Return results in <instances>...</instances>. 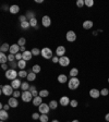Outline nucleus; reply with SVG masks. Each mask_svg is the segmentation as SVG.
I'll list each match as a JSON object with an SVG mask.
<instances>
[{
    "label": "nucleus",
    "mask_w": 109,
    "mask_h": 122,
    "mask_svg": "<svg viewBox=\"0 0 109 122\" xmlns=\"http://www.w3.org/2000/svg\"><path fill=\"white\" fill-rule=\"evenodd\" d=\"M18 75H19V73L15 71V69H9V70L5 71V77H7L8 80H11V81L16 79Z\"/></svg>",
    "instance_id": "obj_1"
},
{
    "label": "nucleus",
    "mask_w": 109,
    "mask_h": 122,
    "mask_svg": "<svg viewBox=\"0 0 109 122\" xmlns=\"http://www.w3.org/2000/svg\"><path fill=\"white\" fill-rule=\"evenodd\" d=\"M68 86L70 89H76L80 86V80L78 79V77H72V79H70V81H69V83H68Z\"/></svg>",
    "instance_id": "obj_2"
},
{
    "label": "nucleus",
    "mask_w": 109,
    "mask_h": 122,
    "mask_svg": "<svg viewBox=\"0 0 109 122\" xmlns=\"http://www.w3.org/2000/svg\"><path fill=\"white\" fill-rule=\"evenodd\" d=\"M1 93L5 96L13 95V87L11 85H1Z\"/></svg>",
    "instance_id": "obj_3"
},
{
    "label": "nucleus",
    "mask_w": 109,
    "mask_h": 122,
    "mask_svg": "<svg viewBox=\"0 0 109 122\" xmlns=\"http://www.w3.org/2000/svg\"><path fill=\"white\" fill-rule=\"evenodd\" d=\"M41 53L45 59H52L53 58L52 57V51H51V49L48 48V47H45V48L42 49Z\"/></svg>",
    "instance_id": "obj_4"
},
{
    "label": "nucleus",
    "mask_w": 109,
    "mask_h": 122,
    "mask_svg": "<svg viewBox=\"0 0 109 122\" xmlns=\"http://www.w3.org/2000/svg\"><path fill=\"white\" fill-rule=\"evenodd\" d=\"M21 97H22L23 102H30L31 100H32V98H33V95H32V93H31L30 91H26V92H23L22 95H21Z\"/></svg>",
    "instance_id": "obj_5"
},
{
    "label": "nucleus",
    "mask_w": 109,
    "mask_h": 122,
    "mask_svg": "<svg viewBox=\"0 0 109 122\" xmlns=\"http://www.w3.org/2000/svg\"><path fill=\"white\" fill-rule=\"evenodd\" d=\"M49 110H50V107L47 104H44L43 102L41 106H38V111L41 112L42 114H47L49 112Z\"/></svg>",
    "instance_id": "obj_6"
},
{
    "label": "nucleus",
    "mask_w": 109,
    "mask_h": 122,
    "mask_svg": "<svg viewBox=\"0 0 109 122\" xmlns=\"http://www.w3.org/2000/svg\"><path fill=\"white\" fill-rule=\"evenodd\" d=\"M67 41H70V43H73V41H76V34L74 33L73 30H69L68 33H67Z\"/></svg>",
    "instance_id": "obj_7"
},
{
    "label": "nucleus",
    "mask_w": 109,
    "mask_h": 122,
    "mask_svg": "<svg viewBox=\"0 0 109 122\" xmlns=\"http://www.w3.org/2000/svg\"><path fill=\"white\" fill-rule=\"evenodd\" d=\"M59 64H60L61 66H68L69 64H70V59L66 56L61 57V58H59Z\"/></svg>",
    "instance_id": "obj_8"
},
{
    "label": "nucleus",
    "mask_w": 109,
    "mask_h": 122,
    "mask_svg": "<svg viewBox=\"0 0 109 122\" xmlns=\"http://www.w3.org/2000/svg\"><path fill=\"white\" fill-rule=\"evenodd\" d=\"M42 24H43L44 27H49L51 24V19L49 18L48 15H45V16L42 19Z\"/></svg>",
    "instance_id": "obj_9"
},
{
    "label": "nucleus",
    "mask_w": 109,
    "mask_h": 122,
    "mask_svg": "<svg viewBox=\"0 0 109 122\" xmlns=\"http://www.w3.org/2000/svg\"><path fill=\"white\" fill-rule=\"evenodd\" d=\"M19 51H20V46L18 45V44H13V45L10 46V50H9V52L12 53V55H16V53H19Z\"/></svg>",
    "instance_id": "obj_10"
},
{
    "label": "nucleus",
    "mask_w": 109,
    "mask_h": 122,
    "mask_svg": "<svg viewBox=\"0 0 109 122\" xmlns=\"http://www.w3.org/2000/svg\"><path fill=\"white\" fill-rule=\"evenodd\" d=\"M89 96H91L92 98L97 99L99 96H100V91H98V89H96V88L91 89V91H89Z\"/></svg>",
    "instance_id": "obj_11"
},
{
    "label": "nucleus",
    "mask_w": 109,
    "mask_h": 122,
    "mask_svg": "<svg viewBox=\"0 0 109 122\" xmlns=\"http://www.w3.org/2000/svg\"><path fill=\"white\" fill-rule=\"evenodd\" d=\"M64 53H66V48H64L63 46H59L58 48L56 49V55L59 57V58L63 57V56H64Z\"/></svg>",
    "instance_id": "obj_12"
},
{
    "label": "nucleus",
    "mask_w": 109,
    "mask_h": 122,
    "mask_svg": "<svg viewBox=\"0 0 109 122\" xmlns=\"http://www.w3.org/2000/svg\"><path fill=\"white\" fill-rule=\"evenodd\" d=\"M70 99H69V97L68 96H62L60 98V100H59V102H60V105L61 106H63V107H66V106H68V105H70Z\"/></svg>",
    "instance_id": "obj_13"
},
{
    "label": "nucleus",
    "mask_w": 109,
    "mask_h": 122,
    "mask_svg": "<svg viewBox=\"0 0 109 122\" xmlns=\"http://www.w3.org/2000/svg\"><path fill=\"white\" fill-rule=\"evenodd\" d=\"M21 85H22V83H21V81L19 79H15L11 82V86H12L13 89H15V91L18 88H21Z\"/></svg>",
    "instance_id": "obj_14"
},
{
    "label": "nucleus",
    "mask_w": 109,
    "mask_h": 122,
    "mask_svg": "<svg viewBox=\"0 0 109 122\" xmlns=\"http://www.w3.org/2000/svg\"><path fill=\"white\" fill-rule=\"evenodd\" d=\"M32 56H33V53H32V51H24V52L22 53V57H23V60H25V61H28L32 59Z\"/></svg>",
    "instance_id": "obj_15"
},
{
    "label": "nucleus",
    "mask_w": 109,
    "mask_h": 122,
    "mask_svg": "<svg viewBox=\"0 0 109 122\" xmlns=\"http://www.w3.org/2000/svg\"><path fill=\"white\" fill-rule=\"evenodd\" d=\"M8 104L10 105V107H12V108H16V107L19 106L18 99L14 98V97H11V98L9 99V102H8Z\"/></svg>",
    "instance_id": "obj_16"
},
{
    "label": "nucleus",
    "mask_w": 109,
    "mask_h": 122,
    "mask_svg": "<svg viewBox=\"0 0 109 122\" xmlns=\"http://www.w3.org/2000/svg\"><path fill=\"white\" fill-rule=\"evenodd\" d=\"M8 118H9L8 111H5V110H3V109L0 110V119L2 120V121H5V120H8Z\"/></svg>",
    "instance_id": "obj_17"
},
{
    "label": "nucleus",
    "mask_w": 109,
    "mask_h": 122,
    "mask_svg": "<svg viewBox=\"0 0 109 122\" xmlns=\"http://www.w3.org/2000/svg\"><path fill=\"white\" fill-rule=\"evenodd\" d=\"M43 104L42 102V97L41 96H37V97H34L33 98V105L34 106H41Z\"/></svg>",
    "instance_id": "obj_18"
},
{
    "label": "nucleus",
    "mask_w": 109,
    "mask_h": 122,
    "mask_svg": "<svg viewBox=\"0 0 109 122\" xmlns=\"http://www.w3.org/2000/svg\"><path fill=\"white\" fill-rule=\"evenodd\" d=\"M0 50H1V52H7V51H9L10 50V45L8 43H5V44H2L1 45V47H0Z\"/></svg>",
    "instance_id": "obj_19"
},
{
    "label": "nucleus",
    "mask_w": 109,
    "mask_h": 122,
    "mask_svg": "<svg viewBox=\"0 0 109 122\" xmlns=\"http://www.w3.org/2000/svg\"><path fill=\"white\" fill-rule=\"evenodd\" d=\"M58 81H59V83H61V84L66 83V82L68 81V76H67L66 74H59V76H58Z\"/></svg>",
    "instance_id": "obj_20"
},
{
    "label": "nucleus",
    "mask_w": 109,
    "mask_h": 122,
    "mask_svg": "<svg viewBox=\"0 0 109 122\" xmlns=\"http://www.w3.org/2000/svg\"><path fill=\"white\" fill-rule=\"evenodd\" d=\"M83 27L85 30H89V28L93 27V22L92 21H84L83 22Z\"/></svg>",
    "instance_id": "obj_21"
},
{
    "label": "nucleus",
    "mask_w": 109,
    "mask_h": 122,
    "mask_svg": "<svg viewBox=\"0 0 109 122\" xmlns=\"http://www.w3.org/2000/svg\"><path fill=\"white\" fill-rule=\"evenodd\" d=\"M10 11L12 14H15V13H18L19 11H20V8H19V5H11L10 7Z\"/></svg>",
    "instance_id": "obj_22"
},
{
    "label": "nucleus",
    "mask_w": 109,
    "mask_h": 122,
    "mask_svg": "<svg viewBox=\"0 0 109 122\" xmlns=\"http://www.w3.org/2000/svg\"><path fill=\"white\" fill-rule=\"evenodd\" d=\"M7 61H9L8 60V56H5L3 52H1L0 53V62H1V64H5Z\"/></svg>",
    "instance_id": "obj_23"
},
{
    "label": "nucleus",
    "mask_w": 109,
    "mask_h": 122,
    "mask_svg": "<svg viewBox=\"0 0 109 122\" xmlns=\"http://www.w3.org/2000/svg\"><path fill=\"white\" fill-rule=\"evenodd\" d=\"M78 74H79V70L76 68H73L70 70V76H71V77H76Z\"/></svg>",
    "instance_id": "obj_24"
},
{
    "label": "nucleus",
    "mask_w": 109,
    "mask_h": 122,
    "mask_svg": "<svg viewBox=\"0 0 109 122\" xmlns=\"http://www.w3.org/2000/svg\"><path fill=\"white\" fill-rule=\"evenodd\" d=\"M28 91L32 93V95H33L34 97H37V95H39V92H37V89H36L35 86H31Z\"/></svg>",
    "instance_id": "obj_25"
},
{
    "label": "nucleus",
    "mask_w": 109,
    "mask_h": 122,
    "mask_svg": "<svg viewBox=\"0 0 109 122\" xmlns=\"http://www.w3.org/2000/svg\"><path fill=\"white\" fill-rule=\"evenodd\" d=\"M18 66H19V68L21 69V70H24L25 69V66H26V61L25 60H20V61H18Z\"/></svg>",
    "instance_id": "obj_26"
},
{
    "label": "nucleus",
    "mask_w": 109,
    "mask_h": 122,
    "mask_svg": "<svg viewBox=\"0 0 109 122\" xmlns=\"http://www.w3.org/2000/svg\"><path fill=\"white\" fill-rule=\"evenodd\" d=\"M49 95V92L47 91V89H42L41 92H39V96L42 97V98H45V97H47Z\"/></svg>",
    "instance_id": "obj_27"
},
{
    "label": "nucleus",
    "mask_w": 109,
    "mask_h": 122,
    "mask_svg": "<svg viewBox=\"0 0 109 122\" xmlns=\"http://www.w3.org/2000/svg\"><path fill=\"white\" fill-rule=\"evenodd\" d=\"M30 25L32 27H37V19L36 18H33L30 20Z\"/></svg>",
    "instance_id": "obj_28"
},
{
    "label": "nucleus",
    "mask_w": 109,
    "mask_h": 122,
    "mask_svg": "<svg viewBox=\"0 0 109 122\" xmlns=\"http://www.w3.org/2000/svg\"><path fill=\"white\" fill-rule=\"evenodd\" d=\"M30 85H28V83L27 82H24V83H22V85H21V88L23 89V92H26V91H28L30 89Z\"/></svg>",
    "instance_id": "obj_29"
},
{
    "label": "nucleus",
    "mask_w": 109,
    "mask_h": 122,
    "mask_svg": "<svg viewBox=\"0 0 109 122\" xmlns=\"http://www.w3.org/2000/svg\"><path fill=\"white\" fill-rule=\"evenodd\" d=\"M49 107H50V109H57V107H58V102L56 100H51L49 102Z\"/></svg>",
    "instance_id": "obj_30"
},
{
    "label": "nucleus",
    "mask_w": 109,
    "mask_h": 122,
    "mask_svg": "<svg viewBox=\"0 0 109 122\" xmlns=\"http://www.w3.org/2000/svg\"><path fill=\"white\" fill-rule=\"evenodd\" d=\"M32 72H34V73H39L41 72V66H38V64H35V66H33V68H32Z\"/></svg>",
    "instance_id": "obj_31"
},
{
    "label": "nucleus",
    "mask_w": 109,
    "mask_h": 122,
    "mask_svg": "<svg viewBox=\"0 0 109 122\" xmlns=\"http://www.w3.org/2000/svg\"><path fill=\"white\" fill-rule=\"evenodd\" d=\"M35 79H36V74L34 73V72L31 71L30 73H28V75H27V80L28 81H34Z\"/></svg>",
    "instance_id": "obj_32"
},
{
    "label": "nucleus",
    "mask_w": 109,
    "mask_h": 122,
    "mask_svg": "<svg viewBox=\"0 0 109 122\" xmlns=\"http://www.w3.org/2000/svg\"><path fill=\"white\" fill-rule=\"evenodd\" d=\"M30 21H25V22H23V23H21V27L23 28V30H26V28H28L30 27Z\"/></svg>",
    "instance_id": "obj_33"
},
{
    "label": "nucleus",
    "mask_w": 109,
    "mask_h": 122,
    "mask_svg": "<svg viewBox=\"0 0 109 122\" xmlns=\"http://www.w3.org/2000/svg\"><path fill=\"white\" fill-rule=\"evenodd\" d=\"M25 43H26V39L24 37H21L20 39H19V41H18V45L20 46V47H22V46H24L25 45Z\"/></svg>",
    "instance_id": "obj_34"
},
{
    "label": "nucleus",
    "mask_w": 109,
    "mask_h": 122,
    "mask_svg": "<svg viewBox=\"0 0 109 122\" xmlns=\"http://www.w3.org/2000/svg\"><path fill=\"white\" fill-rule=\"evenodd\" d=\"M39 121L41 122H48V116H47V114H42L41 118H39Z\"/></svg>",
    "instance_id": "obj_35"
},
{
    "label": "nucleus",
    "mask_w": 109,
    "mask_h": 122,
    "mask_svg": "<svg viewBox=\"0 0 109 122\" xmlns=\"http://www.w3.org/2000/svg\"><path fill=\"white\" fill-rule=\"evenodd\" d=\"M27 75H28V73H26L25 70H21V71L19 72V76H20V77H27Z\"/></svg>",
    "instance_id": "obj_36"
},
{
    "label": "nucleus",
    "mask_w": 109,
    "mask_h": 122,
    "mask_svg": "<svg viewBox=\"0 0 109 122\" xmlns=\"http://www.w3.org/2000/svg\"><path fill=\"white\" fill-rule=\"evenodd\" d=\"M84 1H85V5H87V7L94 5V0H84Z\"/></svg>",
    "instance_id": "obj_37"
},
{
    "label": "nucleus",
    "mask_w": 109,
    "mask_h": 122,
    "mask_svg": "<svg viewBox=\"0 0 109 122\" xmlns=\"http://www.w3.org/2000/svg\"><path fill=\"white\" fill-rule=\"evenodd\" d=\"M70 106L73 107V108L78 107V100H76V99H72L71 102H70Z\"/></svg>",
    "instance_id": "obj_38"
},
{
    "label": "nucleus",
    "mask_w": 109,
    "mask_h": 122,
    "mask_svg": "<svg viewBox=\"0 0 109 122\" xmlns=\"http://www.w3.org/2000/svg\"><path fill=\"white\" fill-rule=\"evenodd\" d=\"M32 53H33V56H38L39 53H41V50L38 48H33V50H32Z\"/></svg>",
    "instance_id": "obj_39"
},
{
    "label": "nucleus",
    "mask_w": 109,
    "mask_h": 122,
    "mask_svg": "<svg viewBox=\"0 0 109 122\" xmlns=\"http://www.w3.org/2000/svg\"><path fill=\"white\" fill-rule=\"evenodd\" d=\"M108 94H109V91L107 88H103L102 91H100V95H102V96H107Z\"/></svg>",
    "instance_id": "obj_40"
},
{
    "label": "nucleus",
    "mask_w": 109,
    "mask_h": 122,
    "mask_svg": "<svg viewBox=\"0 0 109 122\" xmlns=\"http://www.w3.org/2000/svg\"><path fill=\"white\" fill-rule=\"evenodd\" d=\"M84 5H85V1H84V0H78V1H76V5L79 8H82Z\"/></svg>",
    "instance_id": "obj_41"
},
{
    "label": "nucleus",
    "mask_w": 109,
    "mask_h": 122,
    "mask_svg": "<svg viewBox=\"0 0 109 122\" xmlns=\"http://www.w3.org/2000/svg\"><path fill=\"white\" fill-rule=\"evenodd\" d=\"M14 59H15L14 55H12V53L8 55V60H9V62H12V61H14Z\"/></svg>",
    "instance_id": "obj_42"
},
{
    "label": "nucleus",
    "mask_w": 109,
    "mask_h": 122,
    "mask_svg": "<svg viewBox=\"0 0 109 122\" xmlns=\"http://www.w3.org/2000/svg\"><path fill=\"white\" fill-rule=\"evenodd\" d=\"M21 95H22V94H21V93L18 91V89H16V91H14V92H13V97H14V98H18V97H20Z\"/></svg>",
    "instance_id": "obj_43"
},
{
    "label": "nucleus",
    "mask_w": 109,
    "mask_h": 122,
    "mask_svg": "<svg viewBox=\"0 0 109 122\" xmlns=\"http://www.w3.org/2000/svg\"><path fill=\"white\" fill-rule=\"evenodd\" d=\"M15 59H16V60L18 61H20V60H22L23 59V57H22V53H16V55H15Z\"/></svg>",
    "instance_id": "obj_44"
},
{
    "label": "nucleus",
    "mask_w": 109,
    "mask_h": 122,
    "mask_svg": "<svg viewBox=\"0 0 109 122\" xmlns=\"http://www.w3.org/2000/svg\"><path fill=\"white\" fill-rule=\"evenodd\" d=\"M32 118H33L34 120H39V118H41V116H39V113H33V116H32Z\"/></svg>",
    "instance_id": "obj_45"
},
{
    "label": "nucleus",
    "mask_w": 109,
    "mask_h": 122,
    "mask_svg": "<svg viewBox=\"0 0 109 122\" xmlns=\"http://www.w3.org/2000/svg\"><path fill=\"white\" fill-rule=\"evenodd\" d=\"M25 21H26V16H25V15H21V16H20V22L23 23V22H25Z\"/></svg>",
    "instance_id": "obj_46"
},
{
    "label": "nucleus",
    "mask_w": 109,
    "mask_h": 122,
    "mask_svg": "<svg viewBox=\"0 0 109 122\" xmlns=\"http://www.w3.org/2000/svg\"><path fill=\"white\" fill-rule=\"evenodd\" d=\"M52 62H53V63H58V62H59V57L58 56L53 57V58H52Z\"/></svg>",
    "instance_id": "obj_47"
},
{
    "label": "nucleus",
    "mask_w": 109,
    "mask_h": 122,
    "mask_svg": "<svg viewBox=\"0 0 109 122\" xmlns=\"http://www.w3.org/2000/svg\"><path fill=\"white\" fill-rule=\"evenodd\" d=\"M10 66H12L11 69H14V68H16V66H18V63H14V61H12V62H10Z\"/></svg>",
    "instance_id": "obj_48"
},
{
    "label": "nucleus",
    "mask_w": 109,
    "mask_h": 122,
    "mask_svg": "<svg viewBox=\"0 0 109 122\" xmlns=\"http://www.w3.org/2000/svg\"><path fill=\"white\" fill-rule=\"evenodd\" d=\"M9 108H10V105H3V110H5V111H8L9 110Z\"/></svg>",
    "instance_id": "obj_49"
},
{
    "label": "nucleus",
    "mask_w": 109,
    "mask_h": 122,
    "mask_svg": "<svg viewBox=\"0 0 109 122\" xmlns=\"http://www.w3.org/2000/svg\"><path fill=\"white\" fill-rule=\"evenodd\" d=\"M1 68H2L3 70H9V69H8V66H7V63H5V64H1Z\"/></svg>",
    "instance_id": "obj_50"
},
{
    "label": "nucleus",
    "mask_w": 109,
    "mask_h": 122,
    "mask_svg": "<svg viewBox=\"0 0 109 122\" xmlns=\"http://www.w3.org/2000/svg\"><path fill=\"white\" fill-rule=\"evenodd\" d=\"M20 51H21V52H24V51H26L25 50V47H24V46H22V47H20Z\"/></svg>",
    "instance_id": "obj_51"
},
{
    "label": "nucleus",
    "mask_w": 109,
    "mask_h": 122,
    "mask_svg": "<svg viewBox=\"0 0 109 122\" xmlns=\"http://www.w3.org/2000/svg\"><path fill=\"white\" fill-rule=\"evenodd\" d=\"M105 119H106V121L109 122V113H107L106 116H105Z\"/></svg>",
    "instance_id": "obj_52"
},
{
    "label": "nucleus",
    "mask_w": 109,
    "mask_h": 122,
    "mask_svg": "<svg viewBox=\"0 0 109 122\" xmlns=\"http://www.w3.org/2000/svg\"><path fill=\"white\" fill-rule=\"evenodd\" d=\"M43 1L44 0H36V2L37 3H43Z\"/></svg>",
    "instance_id": "obj_53"
},
{
    "label": "nucleus",
    "mask_w": 109,
    "mask_h": 122,
    "mask_svg": "<svg viewBox=\"0 0 109 122\" xmlns=\"http://www.w3.org/2000/svg\"><path fill=\"white\" fill-rule=\"evenodd\" d=\"M71 122H80L79 120H73V121H71Z\"/></svg>",
    "instance_id": "obj_54"
},
{
    "label": "nucleus",
    "mask_w": 109,
    "mask_h": 122,
    "mask_svg": "<svg viewBox=\"0 0 109 122\" xmlns=\"http://www.w3.org/2000/svg\"><path fill=\"white\" fill-rule=\"evenodd\" d=\"M52 122H59V121H58V120H53Z\"/></svg>",
    "instance_id": "obj_55"
},
{
    "label": "nucleus",
    "mask_w": 109,
    "mask_h": 122,
    "mask_svg": "<svg viewBox=\"0 0 109 122\" xmlns=\"http://www.w3.org/2000/svg\"><path fill=\"white\" fill-rule=\"evenodd\" d=\"M108 83H109V77H108Z\"/></svg>",
    "instance_id": "obj_56"
},
{
    "label": "nucleus",
    "mask_w": 109,
    "mask_h": 122,
    "mask_svg": "<svg viewBox=\"0 0 109 122\" xmlns=\"http://www.w3.org/2000/svg\"><path fill=\"white\" fill-rule=\"evenodd\" d=\"M1 122H3V121H2V120H1Z\"/></svg>",
    "instance_id": "obj_57"
}]
</instances>
